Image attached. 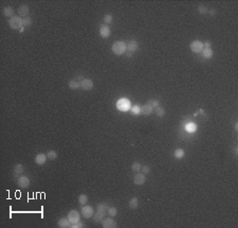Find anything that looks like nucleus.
Here are the masks:
<instances>
[{
  "label": "nucleus",
  "mask_w": 238,
  "mask_h": 228,
  "mask_svg": "<svg viewBox=\"0 0 238 228\" xmlns=\"http://www.w3.org/2000/svg\"><path fill=\"white\" fill-rule=\"evenodd\" d=\"M189 49H191V52H194V53H200V52H202V50L204 49V47H203V43L200 41V40H194V41H191V44L189 45Z\"/></svg>",
  "instance_id": "4"
},
{
  "label": "nucleus",
  "mask_w": 238,
  "mask_h": 228,
  "mask_svg": "<svg viewBox=\"0 0 238 228\" xmlns=\"http://www.w3.org/2000/svg\"><path fill=\"white\" fill-rule=\"evenodd\" d=\"M142 172H143V174H149L150 173V171H151V169H150V167L149 166H142Z\"/></svg>",
  "instance_id": "36"
},
{
  "label": "nucleus",
  "mask_w": 238,
  "mask_h": 228,
  "mask_svg": "<svg viewBox=\"0 0 238 228\" xmlns=\"http://www.w3.org/2000/svg\"><path fill=\"white\" fill-rule=\"evenodd\" d=\"M237 130H238V123L236 122V123H235V131H237Z\"/></svg>",
  "instance_id": "40"
},
{
  "label": "nucleus",
  "mask_w": 238,
  "mask_h": 228,
  "mask_svg": "<svg viewBox=\"0 0 238 228\" xmlns=\"http://www.w3.org/2000/svg\"><path fill=\"white\" fill-rule=\"evenodd\" d=\"M138 206H139V198L138 197L130 198V201L128 203V207L130 209H137Z\"/></svg>",
  "instance_id": "22"
},
{
  "label": "nucleus",
  "mask_w": 238,
  "mask_h": 228,
  "mask_svg": "<svg viewBox=\"0 0 238 228\" xmlns=\"http://www.w3.org/2000/svg\"><path fill=\"white\" fill-rule=\"evenodd\" d=\"M213 54H214V52H213V50H212L211 48L203 49L202 50V56L204 57V58H206V60H210L211 57H213Z\"/></svg>",
  "instance_id": "23"
},
{
  "label": "nucleus",
  "mask_w": 238,
  "mask_h": 228,
  "mask_svg": "<svg viewBox=\"0 0 238 228\" xmlns=\"http://www.w3.org/2000/svg\"><path fill=\"white\" fill-rule=\"evenodd\" d=\"M147 103H149V104H150L151 106H152V107L154 108V109H156L157 107H159V106H160V102H159L158 100H156V99H151V100L148 101Z\"/></svg>",
  "instance_id": "34"
},
{
  "label": "nucleus",
  "mask_w": 238,
  "mask_h": 228,
  "mask_svg": "<svg viewBox=\"0 0 238 228\" xmlns=\"http://www.w3.org/2000/svg\"><path fill=\"white\" fill-rule=\"evenodd\" d=\"M9 26L13 30H20L21 28H24V18L20 16H13L9 20Z\"/></svg>",
  "instance_id": "2"
},
{
  "label": "nucleus",
  "mask_w": 238,
  "mask_h": 228,
  "mask_svg": "<svg viewBox=\"0 0 238 228\" xmlns=\"http://www.w3.org/2000/svg\"><path fill=\"white\" fill-rule=\"evenodd\" d=\"M107 213L109 214V216H115V215L117 214V209L115 208V207H109L107 210Z\"/></svg>",
  "instance_id": "30"
},
{
  "label": "nucleus",
  "mask_w": 238,
  "mask_h": 228,
  "mask_svg": "<svg viewBox=\"0 0 238 228\" xmlns=\"http://www.w3.org/2000/svg\"><path fill=\"white\" fill-rule=\"evenodd\" d=\"M108 208H109V206H108L107 203H100V204H97V206H96V210H97V211L107 212Z\"/></svg>",
  "instance_id": "25"
},
{
  "label": "nucleus",
  "mask_w": 238,
  "mask_h": 228,
  "mask_svg": "<svg viewBox=\"0 0 238 228\" xmlns=\"http://www.w3.org/2000/svg\"><path fill=\"white\" fill-rule=\"evenodd\" d=\"M32 24H33V21H32V18H31L30 16L24 18V28L30 27V26H32Z\"/></svg>",
  "instance_id": "33"
},
{
  "label": "nucleus",
  "mask_w": 238,
  "mask_h": 228,
  "mask_svg": "<svg viewBox=\"0 0 238 228\" xmlns=\"http://www.w3.org/2000/svg\"><path fill=\"white\" fill-rule=\"evenodd\" d=\"M57 226L61 228L71 227V222L69 221V219L68 218H63V219H61V220H58V222H57Z\"/></svg>",
  "instance_id": "16"
},
{
  "label": "nucleus",
  "mask_w": 238,
  "mask_h": 228,
  "mask_svg": "<svg viewBox=\"0 0 238 228\" xmlns=\"http://www.w3.org/2000/svg\"><path fill=\"white\" fill-rule=\"evenodd\" d=\"M141 169H142V164L140 162H138V161H134L133 164H131V170L133 172H136V173L141 171Z\"/></svg>",
  "instance_id": "27"
},
{
  "label": "nucleus",
  "mask_w": 238,
  "mask_h": 228,
  "mask_svg": "<svg viewBox=\"0 0 238 228\" xmlns=\"http://www.w3.org/2000/svg\"><path fill=\"white\" fill-rule=\"evenodd\" d=\"M87 202H88V196L86 194H81L80 196H78V203L81 205H86L87 204Z\"/></svg>",
  "instance_id": "29"
},
{
  "label": "nucleus",
  "mask_w": 238,
  "mask_h": 228,
  "mask_svg": "<svg viewBox=\"0 0 238 228\" xmlns=\"http://www.w3.org/2000/svg\"><path fill=\"white\" fill-rule=\"evenodd\" d=\"M81 87V82L77 80H71L69 81V88L70 89H72V90H75V89H78V88Z\"/></svg>",
  "instance_id": "20"
},
{
  "label": "nucleus",
  "mask_w": 238,
  "mask_h": 228,
  "mask_svg": "<svg viewBox=\"0 0 238 228\" xmlns=\"http://www.w3.org/2000/svg\"><path fill=\"white\" fill-rule=\"evenodd\" d=\"M130 111L132 115L138 116V115L141 114V106H140V105H133V106H131Z\"/></svg>",
  "instance_id": "26"
},
{
  "label": "nucleus",
  "mask_w": 238,
  "mask_h": 228,
  "mask_svg": "<svg viewBox=\"0 0 238 228\" xmlns=\"http://www.w3.org/2000/svg\"><path fill=\"white\" fill-rule=\"evenodd\" d=\"M156 115H157L158 117H163L165 115V109L162 106H159V107L156 108Z\"/></svg>",
  "instance_id": "31"
},
{
  "label": "nucleus",
  "mask_w": 238,
  "mask_h": 228,
  "mask_svg": "<svg viewBox=\"0 0 238 228\" xmlns=\"http://www.w3.org/2000/svg\"><path fill=\"white\" fill-rule=\"evenodd\" d=\"M80 212L76 211V210H71V211H69V213H68V219H69V221L71 222V224H74V223H77V222L80 221Z\"/></svg>",
  "instance_id": "8"
},
{
  "label": "nucleus",
  "mask_w": 238,
  "mask_h": 228,
  "mask_svg": "<svg viewBox=\"0 0 238 228\" xmlns=\"http://www.w3.org/2000/svg\"><path fill=\"white\" fill-rule=\"evenodd\" d=\"M24 28H21V29H20L19 31H20V32H24Z\"/></svg>",
  "instance_id": "42"
},
{
  "label": "nucleus",
  "mask_w": 238,
  "mask_h": 228,
  "mask_svg": "<svg viewBox=\"0 0 238 228\" xmlns=\"http://www.w3.org/2000/svg\"><path fill=\"white\" fill-rule=\"evenodd\" d=\"M48 157H47V154H44V153H39V154H37L36 156H35V164H38V166H42L44 164H46V161H47Z\"/></svg>",
  "instance_id": "12"
},
{
  "label": "nucleus",
  "mask_w": 238,
  "mask_h": 228,
  "mask_svg": "<svg viewBox=\"0 0 238 228\" xmlns=\"http://www.w3.org/2000/svg\"><path fill=\"white\" fill-rule=\"evenodd\" d=\"M185 131L187 132V133H195V132L197 131V124L189 121L188 123L185 124Z\"/></svg>",
  "instance_id": "17"
},
{
  "label": "nucleus",
  "mask_w": 238,
  "mask_h": 228,
  "mask_svg": "<svg viewBox=\"0 0 238 228\" xmlns=\"http://www.w3.org/2000/svg\"><path fill=\"white\" fill-rule=\"evenodd\" d=\"M17 185L20 187V188H28L30 186V179L26 175H20L19 177L17 178Z\"/></svg>",
  "instance_id": "6"
},
{
  "label": "nucleus",
  "mask_w": 238,
  "mask_h": 228,
  "mask_svg": "<svg viewBox=\"0 0 238 228\" xmlns=\"http://www.w3.org/2000/svg\"><path fill=\"white\" fill-rule=\"evenodd\" d=\"M102 224H103L104 228H115L117 226V222L114 221L112 218H105L102 222Z\"/></svg>",
  "instance_id": "9"
},
{
  "label": "nucleus",
  "mask_w": 238,
  "mask_h": 228,
  "mask_svg": "<svg viewBox=\"0 0 238 228\" xmlns=\"http://www.w3.org/2000/svg\"><path fill=\"white\" fill-rule=\"evenodd\" d=\"M211 43L210 41H205L204 44H203V47H204V49H208V48H211Z\"/></svg>",
  "instance_id": "38"
},
{
  "label": "nucleus",
  "mask_w": 238,
  "mask_h": 228,
  "mask_svg": "<svg viewBox=\"0 0 238 228\" xmlns=\"http://www.w3.org/2000/svg\"><path fill=\"white\" fill-rule=\"evenodd\" d=\"M210 14H211V15H215V11H214V10H212L211 12H210Z\"/></svg>",
  "instance_id": "41"
},
{
  "label": "nucleus",
  "mask_w": 238,
  "mask_h": 228,
  "mask_svg": "<svg viewBox=\"0 0 238 228\" xmlns=\"http://www.w3.org/2000/svg\"><path fill=\"white\" fill-rule=\"evenodd\" d=\"M110 28L108 27L107 24H102L100 27V35H101L103 38H107V37L110 36Z\"/></svg>",
  "instance_id": "11"
},
{
  "label": "nucleus",
  "mask_w": 238,
  "mask_h": 228,
  "mask_svg": "<svg viewBox=\"0 0 238 228\" xmlns=\"http://www.w3.org/2000/svg\"><path fill=\"white\" fill-rule=\"evenodd\" d=\"M111 50L115 55H121L127 50V46H126V43L123 41V40H117L115 41L112 47H111Z\"/></svg>",
  "instance_id": "1"
},
{
  "label": "nucleus",
  "mask_w": 238,
  "mask_h": 228,
  "mask_svg": "<svg viewBox=\"0 0 238 228\" xmlns=\"http://www.w3.org/2000/svg\"><path fill=\"white\" fill-rule=\"evenodd\" d=\"M184 155H185V152H184V150L183 149H176V151H175V153H174V156H175V158H177V159H182V158L184 157Z\"/></svg>",
  "instance_id": "24"
},
{
  "label": "nucleus",
  "mask_w": 238,
  "mask_h": 228,
  "mask_svg": "<svg viewBox=\"0 0 238 228\" xmlns=\"http://www.w3.org/2000/svg\"><path fill=\"white\" fill-rule=\"evenodd\" d=\"M154 111V107L151 106L149 103H146L143 106H141V114L145 115V116H149V115L152 114Z\"/></svg>",
  "instance_id": "14"
},
{
  "label": "nucleus",
  "mask_w": 238,
  "mask_h": 228,
  "mask_svg": "<svg viewBox=\"0 0 238 228\" xmlns=\"http://www.w3.org/2000/svg\"><path fill=\"white\" fill-rule=\"evenodd\" d=\"M3 15L5 17H12L14 16V9L12 7H10V5H7V7H3Z\"/></svg>",
  "instance_id": "21"
},
{
  "label": "nucleus",
  "mask_w": 238,
  "mask_h": 228,
  "mask_svg": "<svg viewBox=\"0 0 238 228\" xmlns=\"http://www.w3.org/2000/svg\"><path fill=\"white\" fill-rule=\"evenodd\" d=\"M234 154L235 155L238 154V148H237V147H235V148H234Z\"/></svg>",
  "instance_id": "39"
},
{
  "label": "nucleus",
  "mask_w": 238,
  "mask_h": 228,
  "mask_svg": "<svg viewBox=\"0 0 238 228\" xmlns=\"http://www.w3.org/2000/svg\"><path fill=\"white\" fill-rule=\"evenodd\" d=\"M81 88L83 90H91L93 88V82H92V80L84 77L81 81Z\"/></svg>",
  "instance_id": "7"
},
{
  "label": "nucleus",
  "mask_w": 238,
  "mask_h": 228,
  "mask_svg": "<svg viewBox=\"0 0 238 228\" xmlns=\"http://www.w3.org/2000/svg\"><path fill=\"white\" fill-rule=\"evenodd\" d=\"M133 181L136 185L141 186V185L145 184V181H146V176H145V174H143V173H139V172H137V174H134Z\"/></svg>",
  "instance_id": "10"
},
{
  "label": "nucleus",
  "mask_w": 238,
  "mask_h": 228,
  "mask_svg": "<svg viewBox=\"0 0 238 228\" xmlns=\"http://www.w3.org/2000/svg\"><path fill=\"white\" fill-rule=\"evenodd\" d=\"M84 226H85V224L81 221H78L77 223H74V224L71 225V227L72 228H83Z\"/></svg>",
  "instance_id": "37"
},
{
  "label": "nucleus",
  "mask_w": 238,
  "mask_h": 228,
  "mask_svg": "<svg viewBox=\"0 0 238 228\" xmlns=\"http://www.w3.org/2000/svg\"><path fill=\"white\" fill-rule=\"evenodd\" d=\"M117 108L121 111H130V108H131L130 101L128 100V99H126V98H122V99H120V100L117 102Z\"/></svg>",
  "instance_id": "3"
},
{
  "label": "nucleus",
  "mask_w": 238,
  "mask_h": 228,
  "mask_svg": "<svg viewBox=\"0 0 238 228\" xmlns=\"http://www.w3.org/2000/svg\"><path fill=\"white\" fill-rule=\"evenodd\" d=\"M81 213L85 219H90L91 216H93L94 210L91 206H89V205H84L81 210Z\"/></svg>",
  "instance_id": "5"
},
{
  "label": "nucleus",
  "mask_w": 238,
  "mask_h": 228,
  "mask_svg": "<svg viewBox=\"0 0 238 228\" xmlns=\"http://www.w3.org/2000/svg\"><path fill=\"white\" fill-rule=\"evenodd\" d=\"M47 157L48 159H50V160H55L57 158V152L54 151V150H50V151L47 153Z\"/></svg>",
  "instance_id": "28"
},
{
  "label": "nucleus",
  "mask_w": 238,
  "mask_h": 228,
  "mask_svg": "<svg viewBox=\"0 0 238 228\" xmlns=\"http://www.w3.org/2000/svg\"><path fill=\"white\" fill-rule=\"evenodd\" d=\"M105 214H106V212L97 211L96 210V213H95L93 216V221L95 222V223H102L103 220L105 219Z\"/></svg>",
  "instance_id": "19"
},
{
  "label": "nucleus",
  "mask_w": 238,
  "mask_h": 228,
  "mask_svg": "<svg viewBox=\"0 0 238 228\" xmlns=\"http://www.w3.org/2000/svg\"><path fill=\"white\" fill-rule=\"evenodd\" d=\"M112 20H113V17H112V15H109V14H107V15H105L104 16V22L106 24H112Z\"/></svg>",
  "instance_id": "35"
},
{
  "label": "nucleus",
  "mask_w": 238,
  "mask_h": 228,
  "mask_svg": "<svg viewBox=\"0 0 238 228\" xmlns=\"http://www.w3.org/2000/svg\"><path fill=\"white\" fill-rule=\"evenodd\" d=\"M198 13L199 14H208V7H205V5H203V4H200L199 7H198Z\"/></svg>",
  "instance_id": "32"
},
{
  "label": "nucleus",
  "mask_w": 238,
  "mask_h": 228,
  "mask_svg": "<svg viewBox=\"0 0 238 228\" xmlns=\"http://www.w3.org/2000/svg\"><path fill=\"white\" fill-rule=\"evenodd\" d=\"M28 14H29V7L27 4H21L18 7V16H20L21 18H26L28 17Z\"/></svg>",
  "instance_id": "13"
},
{
  "label": "nucleus",
  "mask_w": 238,
  "mask_h": 228,
  "mask_svg": "<svg viewBox=\"0 0 238 228\" xmlns=\"http://www.w3.org/2000/svg\"><path fill=\"white\" fill-rule=\"evenodd\" d=\"M126 46H127V50L130 52V53H133L134 51L138 50V48H139V44H138L137 40H129L128 41V44H126Z\"/></svg>",
  "instance_id": "15"
},
{
  "label": "nucleus",
  "mask_w": 238,
  "mask_h": 228,
  "mask_svg": "<svg viewBox=\"0 0 238 228\" xmlns=\"http://www.w3.org/2000/svg\"><path fill=\"white\" fill-rule=\"evenodd\" d=\"M13 171H14V174H15V176H20V175L22 174V173H24V166H22V164H15V166H14Z\"/></svg>",
  "instance_id": "18"
}]
</instances>
